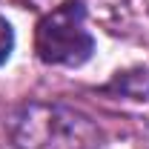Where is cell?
<instances>
[{
	"instance_id": "obj_1",
	"label": "cell",
	"mask_w": 149,
	"mask_h": 149,
	"mask_svg": "<svg viewBox=\"0 0 149 149\" xmlns=\"http://www.w3.org/2000/svg\"><path fill=\"white\" fill-rule=\"evenodd\" d=\"M6 132L15 149H100L103 132L86 112L60 100H26L12 109Z\"/></svg>"
},
{
	"instance_id": "obj_2",
	"label": "cell",
	"mask_w": 149,
	"mask_h": 149,
	"mask_svg": "<svg viewBox=\"0 0 149 149\" xmlns=\"http://www.w3.org/2000/svg\"><path fill=\"white\" fill-rule=\"evenodd\" d=\"M35 52L46 66H83L95 55V37L86 29L83 0H66L55 6L35 26Z\"/></svg>"
},
{
	"instance_id": "obj_3",
	"label": "cell",
	"mask_w": 149,
	"mask_h": 149,
	"mask_svg": "<svg viewBox=\"0 0 149 149\" xmlns=\"http://www.w3.org/2000/svg\"><path fill=\"white\" fill-rule=\"evenodd\" d=\"M106 92H115L120 97H129V100H149V69L135 66L126 72H118L106 83Z\"/></svg>"
},
{
	"instance_id": "obj_4",
	"label": "cell",
	"mask_w": 149,
	"mask_h": 149,
	"mask_svg": "<svg viewBox=\"0 0 149 149\" xmlns=\"http://www.w3.org/2000/svg\"><path fill=\"white\" fill-rule=\"evenodd\" d=\"M15 52V29H12V23L0 15V66L12 57Z\"/></svg>"
}]
</instances>
